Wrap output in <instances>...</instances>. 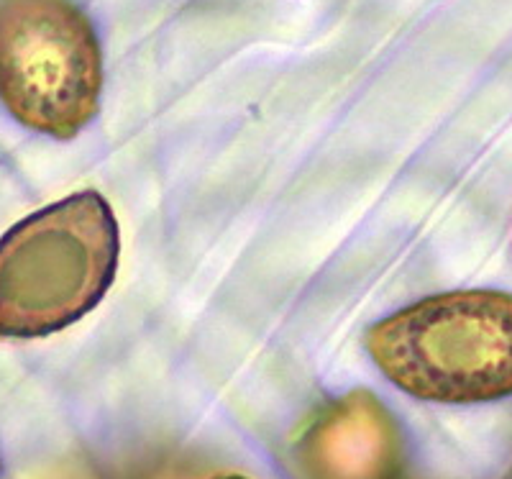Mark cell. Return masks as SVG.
<instances>
[{"label":"cell","mask_w":512,"mask_h":479,"mask_svg":"<svg viewBox=\"0 0 512 479\" xmlns=\"http://www.w3.org/2000/svg\"><path fill=\"white\" fill-rule=\"evenodd\" d=\"M379 372L425 403L474 405L512 395V295L456 290L423 298L364 333Z\"/></svg>","instance_id":"2"},{"label":"cell","mask_w":512,"mask_h":479,"mask_svg":"<svg viewBox=\"0 0 512 479\" xmlns=\"http://www.w3.org/2000/svg\"><path fill=\"white\" fill-rule=\"evenodd\" d=\"M400 456L395 418L369 390L320 408L295 446L303 479H395Z\"/></svg>","instance_id":"4"},{"label":"cell","mask_w":512,"mask_h":479,"mask_svg":"<svg viewBox=\"0 0 512 479\" xmlns=\"http://www.w3.org/2000/svg\"><path fill=\"white\" fill-rule=\"evenodd\" d=\"M103 54L72 0H0V103L21 126L75 139L100 111Z\"/></svg>","instance_id":"3"},{"label":"cell","mask_w":512,"mask_h":479,"mask_svg":"<svg viewBox=\"0 0 512 479\" xmlns=\"http://www.w3.org/2000/svg\"><path fill=\"white\" fill-rule=\"evenodd\" d=\"M218 479H244V477H233V474H231V477H218Z\"/></svg>","instance_id":"5"},{"label":"cell","mask_w":512,"mask_h":479,"mask_svg":"<svg viewBox=\"0 0 512 479\" xmlns=\"http://www.w3.org/2000/svg\"><path fill=\"white\" fill-rule=\"evenodd\" d=\"M121 234L111 203L80 190L0 236V339H44L98 308L111 290Z\"/></svg>","instance_id":"1"}]
</instances>
